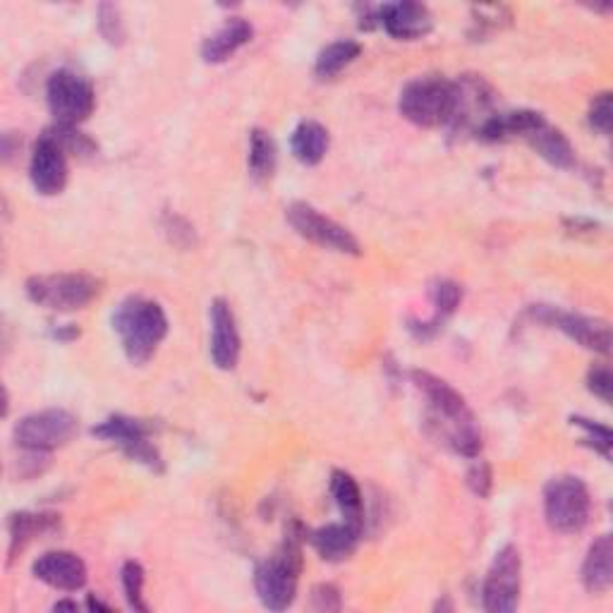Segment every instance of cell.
Segmentation results:
<instances>
[{
	"label": "cell",
	"mask_w": 613,
	"mask_h": 613,
	"mask_svg": "<svg viewBox=\"0 0 613 613\" xmlns=\"http://www.w3.org/2000/svg\"><path fill=\"white\" fill-rule=\"evenodd\" d=\"M412 381L426 401V424L455 453L477 458L482 453V430L475 412L451 383L430 372H412Z\"/></svg>",
	"instance_id": "6da1fadb"
},
{
	"label": "cell",
	"mask_w": 613,
	"mask_h": 613,
	"mask_svg": "<svg viewBox=\"0 0 613 613\" xmlns=\"http://www.w3.org/2000/svg\"><path fill=\"white\" fill-rule=\"evenodd\" d=\"M113 331L133 364H145L168 336V317L159 303L145 297H127L113 311Z\"/></svg>",
	"instance_id": "7a4b0ae2"
},
{
	"label": "cell",
	"mask_w": 613,
	"mask_h": 613,
	"mask_svg": "<svg viewBox=\"0 0 613 613\" xmlns=\"http://www.w3.org/2000/svg\"><path fill=\"white\" fill-rule=\"evenodd\" d=\"M297 530V522H295ZM290 530L274 556H268L254 570V590L260 602L271 611H285L297 596V582L303 573V530Z\"/></svg>",
	"instance_id": "3957f363"
},
{
	"label": "cell",
	"mask_w": 613,
	"mask_h": 613,
	"mask_svg": "<svg viewBox=\"0 0 613 613\" xmlns=\"http://www.w3.org/2000/svg\"><path fill=\"white\" fill-rule=\"evenodd\" d=\"M458 104V82L438 75H424L405 84L401 98H398V110L408 123L430 130V127L455 125Z\"/></svg>",
	"instance_id": "277c9868"
},
{
	"label": "cell",
	"mask_w": 613,
	"mask_h": 613,
	"mask_svg": "<svg viewBox=\"0 0 613 613\" xmlns=\"http://www.w3.org/2000/svg\"><path fill=\"white\" fill-rule=\"evenodd\" d=\"M102 281L89 274L32 276L24 290L34 305L51 311H77L102 295Z\"/></svg>",
	"instance_id": "5b68a950"
},
{
	"label": "cell",
	"mask_w": 613,
	"mask_h": 613,
	"mask_svg": "<svg viewBox=\"0 0 613 613\" xmlns=\"http://www.w3.org/2000/svg\"><path fill=\"white\" fill-rule=\"evenodd\" d=\"M592 498L580 477H553L545 487V518L551 530L561 535H575L590 522Z\"/></svg>",
	"instance_id": "8992f818"
},
{
	"label": "cell",
	"mask_w": 613,
	"mask_h": 613,
	"mask_svg": "<svg viewBox=\"0 0 613 613\" xmlns=\"http://www.w3.org/2000/svg\"><path fill=\"white\" fill-rule=\"evenodd\" d=\"M77 430H80V422L73 412L51 408V410L32 412V415H24L15 424L12 436H15V444L22 451L51 453L55 448L67 446L70 441L75 438Z\"/></svg>",
	"instance_id": "52a82bcc"
},
{
	"label": "cell",
	"mask_w": 613,
	"mask_h": 613,
	"mask_svg": "<svg viewBox=\"0 0 613 613\" xmlns=\"http://www.w3.org/2000/svg\"><path fill=\"white\" fill-rule=\"evenodd\" d=\"M46 102L55 123L77 127L94 113L96 94L87 77L77 75L75 70H59L49 77Z\"/></svg>",
	"instance_id": "ba28073f"
},
{
	"label": "cell",
	"mask_w": 613,
	"mask_h": 613,
	"mask_svg": "<svg viewBox=\"0 0 613 613\" xmlns=\"http://www.w3.org/2000/svg\"><path fill=\"white\" fill-rule=\"evenodd\" d=\"M522 559L516 547H504L494 556L482 584V606L489 613H510L520 604Z\"/></svg>",
	"instance_id": "9c48e42d"
},
{
	"label": "cell",
	"mask_w": 613,
	"mask_h": 613,
	"mask_svg": "<svg viewBox=\"0 0 613 613\" xmlns=\"http://www.w3.org/2000/svg\"><path fill=\"white\" fill-rule=\"evenodd\" d=\"M285 219H288L293 231L299 237L315 242V245L324 250H331L338 254H352V256H358L362 252L358 237H355L346 225L324 216L319 209H315L307 202H293L288 209H285Z\"/></svg>",
	"instance_id": "30bf717a"
},
{
	"label": "cell",
	"mask_w": 613,
	"mask_h": 613,
	"mask_svg": "<svg viewBox=\"0 0 613 613\" xmlns=\"http://www.w3.org/2000/svg\"><path fill=\"white\" fill-rule=\"evenodd\" d=\"M92 434L98 436V438H104V441H110V444L120 446L123 453L130 461L141 463L149 469H156V473H161V467H163L161 455L149 441L151 424H147L145 420L113 415V418L104 420L102 424H96Z\"/></svg>",
	"instance_id": "8fae6325"
},
{
	"label": "cell",
	"mask_w": 613,
	"mask_h": 613,
	"mask_svg": "<svg viewBox=\"0 0 613 613\" xmlns=\"http://www.w3.org/2000/svg\"><path fill=\"white\" fill-rule=\"evenodd\" d=\"M532 317L541 324H549L553 329L563 331L570 340H575V344L582 348L602 352V355L611 350V329L606 321L573 315V311H561L547 305L532 307Z\"/></svg>",
	"instance_id": "7c38bea8"
},
{
	"label": "cell",
	"mask_w": 613,
	"mask_h": 613,
	"mask_svg": "<svg viewBox=\"0 0 613 613\" xmlns=\"http://www.w3.org/2000/svg\"><path fill=\"white\" fill-rule=\"evenodd\" d=\"M30 180L44 197L61 194L67 184V154L51 135H41L32 151Z\"/></svg>",
	"instance_id": "4fadbf2b"
},
{
	"label": "cell",
	"mask_w": 613,
	"mask_h": 613,
	"mask_svg": "<svg viewBox=\"0 0 613 613\" xmlns=\"http://www.w3.org/2000/svg\"><path fill=\"white\" fill-rule=\"evenodd\" d=\"M211 321V360L223 372H231L240 362L242 340L237 331V321L231 305L225 299H213L209 309Z\"/></svg>",
	"instance_id": "5bb4252c"
},
{
	"label": "cell",
	"mask_w": 613,
	"mask_h": 613,
	"mask_svg": "<svg viewBox=\"0 0 613 613\" xmlns=\"http://www.w3.org/2000/svg\"><path fill=\"white\" fill-rule=\"evenodd\" d=\"M36 580L53 590L77 592L87 584V566L73 551H46L32 566Z\"/></svg>",
	"instance_id": "9a60e30c"
},
{
	"label": "cell",
	"mask_w": 613,
	"mask_h": 613,
	"mask_svg": "<svg viewBox=\"0 0 613 613\" xmlns=\"http://www.w3.org/2000/svg\"><path fill=\"white\" fill-rule=\"evenodd\" d=\"M377 24L398 41H415L432 32L434 18L422 3H389L377 8Z\"/></svg>",
	"instance_id": "2e32d148"
},
{
	"label": "cell",
	"mask_w": 613,
	"mask_h": 613,
	"mask_svg": "<svg viewBox=\"0 0 613 613\" xmlns=\"http://www.w3.org/2000/svg\"><path fill=\"white\" fill-rule=\"evenodd\" d=\"M545 123V116L537 110H506L484 118V123L477 127V135L484 141H506L512 137L527 139Z\"/></svg>",
	"instance_id": "e0dca14e"
},
{
	"label": "cell",
	"mask_w": 613,
	"mask_h": 613,
	"mask_svg": "<svg viewBox=\"0 0 613 613\" xmlns=\"http://www.w3.org/2000/svg\"><path fill=\"white\" fill-rule=\"evenodd\" d=\"M360 535H362V530H358V527H352L344 520V522H331L326 527H319V530L309 535V541L324 561L340 563V561L350 559L355 549H358Z\"/></svg>",
	"instance_id": "ac0fdd59"
},
{
	"label": "cell",
	"mask_w": 613,
	"mask_h": 613,
	"mask_svg": "<svg viewBox=\"0 0 613 613\" xmlns=\"http://www.w3.org/2000/svg\"><path fill=\"white\" fill-rule=\"evenodd\" d=\"M254 30L247 20L231 18L216 32L209 34L202 44V59L204 63H225L231 55H235L242 46L250 44Z\"/></svg>",
	"instance_id": "d6986e66"
},
{
	"label": "cell",
	"mask_w": 613,
	"mask_h": 613,
	"mask_svg": "<svg viewBox=\"0 0 613 613\" xmlns=\"http://www.w3.org/2000/svg\"><path fill=\"white\" fill-rule=\"evenodd\" d=\"M611 582H613V547H611V537L602 535L592 541L588 556H584L582 584L588 592L602 594L611 588Z\"/></svg>",
	"instance_id": "ffe728a7"
},
{
	"label": "cell",
	"mask_w": 613,
	"mask_h": 613,
	"mask_svg": "<svg viewBox=\"0 0 613 613\" xmlns=\"http://www.w3.org/2000/svg\"><path fill=\"white\" fill-rule=\"evenodd\" d=\"M329 130L317 120H303L299 123L293 137H290V149L295 159L303 166H317L324 161L326 151H329Z\"/></svg>",
	"instance_id": "44dd1931"
},
{
	"label": "cell",
	"mask_w": 613,
	"mask_h": 613,
	"mask_svg": "<svg viewBox=\"0 0 613 613\" xmlns=\"http://www.w3.org/2000/svg\"><path fill=\"white\" fill-rule=\"evenodd\" d=\"M530 147L541 156V159L549 161L556 168H573L575 166V151L573 145H570L568 137L551 127L549 123H545L541 127L527 137Z\"/></svg>",
	"instance_id": "7402d4cb"
},
{
	"label": "cell",
	"mask_w": 613,
	"mask_h": 613,
	"mask_svg": "<svg viewBox=\"0 0 613 613\" xmlns=\"http://www.w3.org/2000/svg\"><path fill=\"white\" fill-rule=\"evenodd\" d=\"M331 496L340 510V516L358 530H364V504H362V492L360 484L355 482L352 475L344 473V469H336L331 475Z\"/></svg>",
	"instance_id": "603a6c76"
},
{
	"label": "cell",
	"mask_w": 613,
	"mask_h": 613,
	"mask_svg": "<svg viewBox=\"0 0 613 613\" xmlns=\"http://www.w3.org/2000/svg\"><path fill=\"white\" fill-rule=\"evenodd\" d=\"M55 522H59L55 516H44V512H12L8 520L10 553L22 551L32 539L53 530Z\"/></svg>",
	"instance_id": "cb8c5ba5"
},
{
	"label": "cell",
	"mask_w": 613,
	"mask_h": 613,
	"mask_svg": "<svg viewBox=\"0 0 613 613\" xmlns=\"http://www.w3.org/2000/svg\"><path fill=\"white\" fill-rule=\"evenodd\" d=\"M360 53H362V46L358 44V41H352V39L334 41V44H329L319 53L315 73L319 80H331L340 73V70H346L350 63L358 61Z\"/></svg>",
	"instance_id": "d4e9b609"
},
{
	"label": "cell",
	"mask_w": 613,
	"mask_h": 613,
	"mask_svg": "<svg viewBox=\"0 0 613 613\" xmlns=\"http://www.w3.org/2000/svg\"><path fill=\"white\" fill-rule=\"evenodd\" d=\"M250 173L254 180H268L276 170V141L266 130H252L250 135Z\"/></svg>",
	"instance_id": "484cf974"
},
{
	"label": "cell",
	"mask_w": 613,
	"mask_h": 613,
	"mask_svg": "<svg viewBox=\"0 0 613 613\" xmlns=\"http://www.w3.org/2000/svg\"><path fill=\"white\" fill-rule=\"evenodd\" d=\"M461 299H463V290H461L458 283H453V281H438V283H434L432 303H434L436 311H434V319L432 321L422 324V336H430L432 331H436L438 324H444V319L451 317L453 311L458 309Z\"/></svg>",
	"instance_id": "4316f807"
},
{
	"label": "cell",
	"mask_w": 613,
	"mask_h": 613,
	"mask_svg": "<svg viewBox=\"0 0 613 613\" xmlns=\"http://www.w3.org/2000/svg\"><path fill=\"white\" fill-rule=\"evenodd\" d=\"M46 135H51L55 141H59L65 154H75V156H80V159H87V156H94V151H96L94 141L84 133H80L73 125L55 123L53 127H49Z\"/></svg>",
	"instance_id": "83f0119b"
},
{
	"label": "cell",
	"mask_w": 613,
	"mask_h": 613,
	"mask_svg": "<svg viewBox=\"0 0 613 613\" xmlns=\"http://www.w3.org/2000/svg\"><path fill=\"white\" fill-rule=\"evenodd\" d=\"M123 590H125V599L130 609L135 611H149V606L145 604V568H141L137 561H127L123 566Z\"/></svg>",
	"instance_id": "f1b7e54d"
},
{
	"label": "cell",
	"mask_w": 613,
	"mask_h": 613,
	"mask_svg": "<svg viewBox=\"0 0 613 613\" xmlns=\"http://www.w3.org/2000/svg\"><path fill=\"white\" fill-rule=\"evenodd\" d=\"M570 422L580 426V430L584 432V438H582L584 444L602 453L604 458H611V432H609V426L592 422V420H584V418H573Z\"/></svg>",
	"instance_id": "f546056e"
},
{
	"label": "cell",
	"mask_w": 613,
	"mask_h": 613,
	"mask_svg": "<svg viewBox=\"0 0 613 613\" xmlns=\"http://www.w3.org/2000/svg\"><path fill=\"white\" fill-rule=\"evenodd\" d=\"M592 130H596L599 135H609L611 133V123H613V106H611V94H596L590 104V116H588Z\"/></svg>",
	"instance_id": "4dcf8cb0"
},
{
	"label": "cell",
	"mask_w": 613,
	"mask_h": 613,
	"mask_svg": "<svg viewBox=\"0 0 613 613\" xmlns=\"http://www.w3.org/2000/svg\"><path fill=\"white\" fill-rule=\"evenodd\" d=\"M98 30H102V34L110 41V44H120L125 36L120 8L108 6V3L98 8Z\"/></svg>",
	"instance_id": "1f68e13d"
},
{
	"label": "cell",
	"mask_w": 613,
	"mask_h": 613,
	"mask_svg": "<svg viewBox=\"0 0 613 613\" xmlns=\"http://www.w3.org/2000/svg\"><path fill=\"white\" fill-rule=\"evenodd\" d=\"M611 387H613V377L606 364H596L590 369L588 389L599 398V401L611 403Z\"/></svg>",
	"instance_id": "d6a6232c"
},
{
	"label": "cell",
	"mask_w": 613,
	"mask_h": 613,
	"mask_svg": "<svg viewBox=\"0 0 613 613\" xmlns=\"http://www.w3.org/2000/svg\"><path fill=\"white\" fill-rule=\"evenodd\" d=\"M475 461V458H473ZM467 484L479 498H487L492 492V467L484 461H475L473 467L467 469Z\"/></svg>",
	"instance_id": "836d02e7"
},
{
	"label": "cell",
	"mask_w": 613,
	"mask_h": 613,
	"mask_svg": "<svg viewBox=\"0 0 613 613\" xmlns=\"http://www.w3.org/2000/svg\"><path fill=\"white\" fill-rule=\"evenodd\" d=\"M311 609L317 611H338L340 609V592L334 584H319L311 590Z\"/></svg>",
	"instance_id": "e575fe53"
},
{
	"label": "cell",
	"mask_w": 613,
	"mask_h": 613,
	"mask_svg": "<svg viewBox=\"0 0 613 613\" xmlns=\"http://www.w3.org/2000/svg\"><path fill=\"white\" fill-rule=\"evenodd\" d=\"M87 606H89V609H104V611H110V606H108V604L96 602V599H94V596H89V602H87Z\"/></svg>",
	"instance_id": "d590c367"
},
{
	"label": "cell",
	"mask_w": 613,
	"mask_h": 613,
	"mask_svg": "<svg viewBox=\"0 0 613 613\" xmlns=\"http://www.w3.org/2000/svg\"><path fill=\"white\" fill-rule=\"evenodd\" d=\"M61 609L77 611V602H59V604H55V611H61Z\"/></svg>",
	"instance_id": "8d00e7d4"
}]
</instances>
